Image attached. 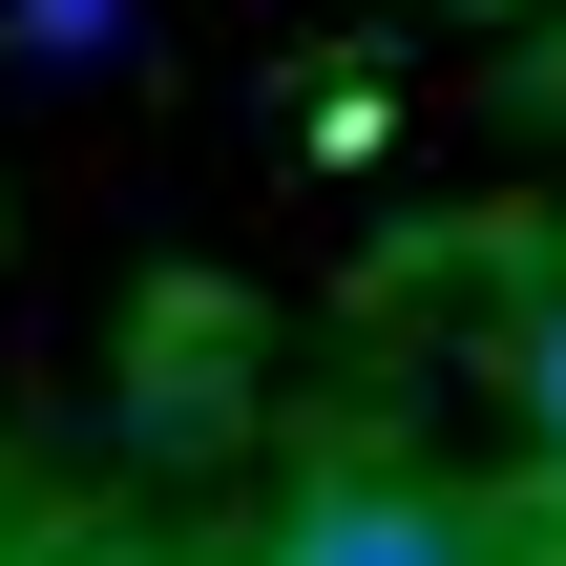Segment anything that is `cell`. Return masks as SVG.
<instances>
[{
	"mask_svg": "<svg viewBox=\"0 0 566 566\" xmlns=\"http://www.w3.org/2000/svg\"><path fill=\"white\" fill-rule=\"evenodd\" d=\"M252 566H504V546H483L441 483H294Z\"/></svg>",
	"mask_w": 566,
	"mask_h": 566,
	"instance_id": "cell-1",
	"label": "cell"
},
{
	"mask_svg": "<svg viewBox=\"0 0 566 566\" xmlns=\"http://www.w3.org/2000/svg\"><path fill=\"white\" fill-rule=\"evenodd\" d=\"M525 441L566 462V294H546V336H525Z\"/></svg>",
	"mask_w": 566,
	"mask_h": 566,
	"instance_id": "cell-2",
	"label": "cell"
},
{
	"mask_svg": "<svg viewBox=\"0 0 566 566\" xmlns=\"http://www.w3.org/2000/svg\"><path fill=\"white\" fill-rule=\"evenodd\" d=\"M105 21H126V0H21V42H105Z\"/></svg>",
	"mask_w": 566,
	"mask_h": 566,
	"instance_id": "cell-3",
	"label": "cell"
}]
</instances>
